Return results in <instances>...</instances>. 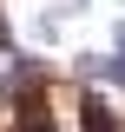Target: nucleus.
<instances>
[{"label":"nucleus","instance_id":"f257e3e1","mask_svg":"<svg viewBox=\"0 0 125 132\" xmlns=\"http://www.w3.org/2000/svg\"><path fill=\"white\" fill-rule=\"evenodd\" d=\"M79 132H125V126L112 119V106L99 93H86V99H79Z\"/></svg>","mask_w":125,"mask_h":132}]
</instances>
